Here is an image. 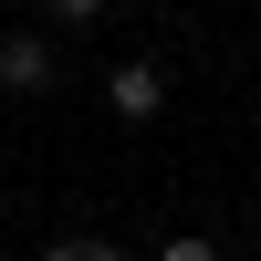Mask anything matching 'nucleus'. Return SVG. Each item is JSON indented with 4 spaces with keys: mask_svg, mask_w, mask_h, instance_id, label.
<instances>
[{
    "mask_svg": "<svg viewBox=\"0 0 261 261\" xmlns=\"http://www.w3.org/2000/svg\"><path fill=\"white\" fill-rule=\"evenodd\" d=\"M105 115H115V125H157L167 115V63L157 53H125L115 73H105Z\"/></svg>",
    "mask_w": 261,
    "mask_h": 261,
    "instance_id": "1",
    "label": "nucleus"
},
{
    "mask_svg": "<svg viewBox=\"0 0 261 261\" xmlns=\"http://www.w3.org/2000/svg\"><path fill=\"white\" fill-rule=\"evenodd\" d=\"M53 73H63L53 32H0V94H53Z\"/></svg>",
    "mask_w": 261,
    "mask_h": 261,
    "instance_id": "2",
    "label": "nucleus"
},
{
    "mask_svg": "<svg viewBox=\"0 0 261 261\" xmlns=\"http://www.w3.org/2000/svg\"><path fill=\"white\" fill-rule=\"evenodd\" d=\"M157 261H220V241H209V230H178V241H167Z\"/></svg>",
    "mask_w": 261,
    "mask_h": 261,
    "instance_id": "3",
    "label": "nucleus"
},
{
    "mask_svg": "<svg viewBox=\"0 0 261 261\" xmlns=\"http://www.w3.org/2000/svg\"><path fill=\"white\" fill-rule=\"evenodd\" d=\"M42 11H53L63 32H84V21H105V0H42Z\"/></svg>",
    "mask_w": 261,
    "mask_h": 261,
    "instance_id": "4",
    "label": "nucleus"
},
{
    "mask_svg": "<svg viewBox=\"0 0 261 261\" xmlns=\"http://www.w3.org/2000/svg\"><path fill=\"white\" fill-rule=\"evenodd\" d=\"M84 261H125V251H115V241H84Z\"/></svg>",
    "mask_w": 261,
    "mask_h": 261,
    "instance_id": "5",
    "label": "nucleus"
},
{
    "mask_svg": "<svg viewBox=\"0 0 261 261\" xmlns=\"http://www.w3.org/2000/svg\"><path fill=\"white\" fill-rule=\"evenodd\" d=\"M42 261H84V241H53V251H42Z\"/></svg>",
    "mask_w": 261,
    "mask_h": 261,
    "instance_id": "6",
    "label": "nucleus"
}]
</instances>
